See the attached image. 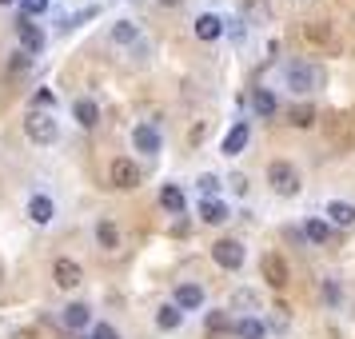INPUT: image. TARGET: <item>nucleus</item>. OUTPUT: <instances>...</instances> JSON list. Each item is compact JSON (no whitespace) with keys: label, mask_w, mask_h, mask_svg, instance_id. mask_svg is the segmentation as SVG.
<instances>
[{"label":"nucleus","mask_w":355,"mask_h":339,"mask_svg":"<svg viewBox=\"0 0 355 339\" xmlns=\"http://www.w3.org/2000/svg\"><path fill=\"white\" fill-rule=\"evenodd\" d=\"M92 339H120V331H116L112 323L100 320V323H92Z\"/></svg>","instance_id":"7c9ffc66"},{"label":"nucleus","mask_w":355,"mask_h":339,"mask_svg":"<svg viewBox=\"0 0 355 339\" xmlns=\"http://www.w3.org/2000/svg\"><path fill=\"white\" fill-rule=\"evenodd\" d=\"M33 104H36V112H40V108H52V104H56V92H52V88H40L33 96Z\"/></svg>","instance_id":"2f4dec72"},{"label":"nucleus","mask_w":355,"mask_h":339,"mask_svg":"<svg viewBox=\"0 0 355 339\" xmlns=\"http://www.w3.org/2000/svg\"><path fill=\"white\" fill-rule=\"evenodd\" d=\"M72 120H76L80 128H96V124H100V108H96V100L80 96L76 104H72Z\"/></svg>","instance_id":"a211bd4d"},{"label":"nucleus","mask_w":355,"mask_h":339,"mask_svg":"<svg viewBox=\"0 0 355 339\" xmlns=\"http://www.w3.org/2000/svg\"><path fill=\"white\" fill-rule=\"evenodd\" d=\"M323 304H327V307H339V304H343V291H339V279H336V275H327V279H323Z\"/></svg>","instance_id":"a878e982"},{"label":"nucleus","mask_w":355,"mask_h":339,"mask_svg":"<svg viewBox=\"0 0 355 339\" xmlns=\"http://www.w3.org/2000/svg\"><path fill=\"white\" fill-rule=\"evenodd\" d=\"M160 208L164 211H188V195H184V188H180V184H164L160 188Z\"/></svg>","instance_id":"6ab92c4d"},{"label":"nucleus","mask_w":355,"mask_h":339,"mask_svg":"<svg viewBox=\"0 0 355 339\" xmlns=\"http://www.w3.org/2000/svg\"><path fill=\"white\" fill-rule=\"evenodd\" d=\"M204 299H208V295H204V288H200V284H192V279H188V284H176V291H172V304H176L180 311H200V307H204Z\"/></svg>","instance_id":"f8f14e48"},{"label":"nucleus","mask_w":355,"mask_h":339,"mask_svg":"<svg viewBox=\"0 0 355 339\" xmlns=\"http://www.w3.org/2000/svg\"><path fill=\"white\" fill-rule=\"evenodd\" d=\"M323 216H327L331 227H355V204L352 200H331V204L323 208Z\"/></svg>","instance_id":"2eb2a0df"},{"label":"nucleus","mask_w":355,"mask_h":339,"mask_svg":"<svg viewBox=\"0 0 355 339\" xmlns=\"http://www.w3.org/2000/svg\"><path fill=\"white\" fill-rule=\"evenodd\" d=\"M248 140H252V124H248V120H236V124L227 128V136H224V144H220V152L236 160L243 148H248Z\"/></svg>","instance_id":"9b49d317"},{"label":"nucleus","mask_w":355,"mask_h":339,"mask_svg":"<svg viewBox=\"0 0 355 339\" xmlns=\"http://www.w3.org/2000/svg\"><path fill=\"white\" fill-rule=\"evenodd\" d=\"M304 36L311 40V44H327V40H331L327 24H315V20H311V24H304Z\"/></svg>","instance_id":"c85d7f7f"},{"label":"nucleus","mask_w":355,"mask_h":339,"mask_svg":"<svg viewBox=\"0 0 355 339\" xmlns=\"http://www.w3.org/2000/svg\"><path fill=\"white\" fill-rule=\"evenodd\" d=\"M20 12L33 20V17H44L49 12V0H20Z\"/></svg>","instance_id":"c756f323"},{"label":"nucleus","mask_w":355,"mask_h":339,"mask_svg":"<svg viewBox=\"0 0 355 339\" xmlns=\"http://www.w3.org/2000/svg\"><path fill=\"white\" fill-rule=\"evenodd\" d=\"M8 4H17V0H0V8H8Z\"/></svg>","instance_id":"72a5a7b5"},{"label":"nucleus","mask_w":355,"mask_h":339,"mask_svg":"<svg viewBox=\"0 0 355 339\" xmlns=\"http://www.w3.org/2000/svg\"><path fill=\"white\" fill-rule=\"evenodd\" d=\"M0 279H4V263H0Z\"/></svg>","instance_id":"f704fd0d"},{"label":"nucleus","mask_w":355,"mask_h":339,"mask_svg":"<svg viewBox=\"0 0 355 339\" xmlns=\"http://www.w3.org/2000/svg\"><path fill=\"white\" fill-rule=\"evenodd\" d=\"M304 240H307V243H327V240H331V224L311 216V220L304 224Z\"/></svg>","instance_id":"4be33fe9"},{"label":"nucleus","mask_w":355,"mask_h":339,"mask_svg":"<svg viewBox=\"0 0 355 339\" xmlns=\"http://www.w3.org/2000/svg\"><path fill=\"white\" fill-rule=\"evenodd\" d=\"M80 279H84V272H80V263H76V259L60 256L56 263H52V284H56V288L72 291V288H80Z\"/></svg>","instance_id":"6e6552de"},{"label":"nucleus","mask_w":355,"mask_h":339,"mask_svg":"<svg viewBox=\"0 0 355 339\" xmlns=\"http://www.w3.org/2000/svg\"><path fill=\"white\" fill-rule=\"evenodd\" d=\"M279 76H284V88H288L291 96H307V92H315V84H320V72L315 64H307V60H284L279 68Z\"/></svg>","instance_id":"f257e3e1"},{"label":"nucleus","mask_w":355,"mask_h":339,"mask_svg":"<svg viewBox=\"0 0 355 339\" xmlns=\"http://www.w3.org/2000/svg\"><path fill=\"white\" fill-rule=\"evenodd\" d=\"M17 36H20V52H28V56H40V52H44V33H40V24H33L28 17H20Z\"/></svg>","instance_id":"9d476101"},{"label":"nucleus","mask_w":355,"mask_h":339,"mask_svg":"<svg viewBox=\"0 0 355 339\" xmlns=\"http://www.w3.org/2000/svg\"><path fill=\"white\" fill-rule=\"evenodd\" d=\"M208 327H211V331H216V327H227V315H224V311H220V315H211Z\"/></svg>","instance_id":"473e14b6"},{"label":"nucleus","mask_w":355,"mask_h":339,"mask_svg":"<svg viewBox=\"0 0 355 339\" xmlns=\"http://www.w3.org/2000/svg\"><path fill=\"white\" fill-rule=\"evenodd\" d=\"M108 36H112V44H132L140 36V28H136V20H116Z\"/></svg>","instance_id":"b1692460"},{"label":"nucleus","mask_w":355,"mask_h":339,"mask_svg":"<svg viewBox=\"0 0 355 339\" xmlns=\"http://www.w3.org/2000/svg\"><path fill=\"white\" fill-rule=\"evenodd\" d=\"M28 220H33L36 227H44V224H52V216H56V204H52V195H44V192H33L28 195Z\"/></svg>","instance_id":"4468645a"},{"label":"nucleus","mask_w":355,"mask_h":339,"mask_svg":"<svg viewBox=\"0 0 355 339\" xmlns=\"http://www.w3.org/2000/svg\"><path fill=\"white\" fill-rule=\"evenodd\" d=\"M96 240H100L104 252H116V247H120V232H116L112 220H96Z\"/></svg>","instance_id":"5701e85b"},{"label":"nucleus","mask_w":355,"mask_h":339,"mask_svg":"<svg viewBox=\"0 0 355 339\" xmlns=\"http://www.w3.org/2000/svg\"><path fill=\"white\" fill-rule=\"evenodd\" d=\"M132 148H136L140 156H160V152H164V132H160V124L140 120V124L132 128Z\"/></svg>","instance_id":"20e7f679"},{"label":"nucleus","mask_w":355,"mask_h":339,"mask_svg":"<svg viewBox=\"0 0 355 339\" xmlns=\"http://www.w3.org/2000/svg\"><path fill=\"white\" fill-rule=\"evenodd\" d=\"M211 259H216V268H224V272H240L248 252H243L240 240H216L211 243Z\"/></svg>","instance_id":"39448f33"},{"label":"nucleus","mask_w":355,"mask_h":339,"mask_svg":"<svg viewBox=\"0 0 355 339\" xmlns=\"http://www.w3.org/2000/svg\"><path fill=\"white\" fill-rule=\"evenodd\" d=\"M180 323H184V311H180L176 304H160L156 307V327H160V331H176Z\"/></svg>","instance_id":"412c9836"},{"label":"nucleus","mask_w":355,"mask_h":339,"mask_svg":"<svg viewBox=\"0 0 355 339\" xmlns=\"http://www.w3.org/2000/svg\"><path fill=\"white\" fill-rule=\"evenodd\" d=\"M232 331H236L240 339H263V336H268V327H263L259 315H243V320H236V323H232Z\"/></svg>","instance_id":"aec40b11"},{"label":"nucleus","mask_w":355,"mask_h":339,"mask_svg":"<svg viewBox=\"0 0 355 339\" xmlns=\"http://www.w3.org/2000/svg\"><path fill=\"white\" fill-rule=\"evenodd\" d=\"M252 112H256L259 120H272V116L279 112V100H275L272 88H252Z\"/></svg>","instance_id":"f3484780"},{"label":"nucleus","mask_w":355,"mask_h":339,"mask_svg":"<svg viewBox=\"0 0 355 339\" xmlns=\"http://www.w3.org/2000/svg\"><path fill=\"white\" fill-rule=\"evenodd\" d=\"M108 184H112V188H120V192L136 188V184H140V164H136V160H124V156H116V160L108 164Z\"/></svg>","instance_id":"423d86ee"},{"label":"nucleus","mask_w":355,"mask_h":339,"mask_svg":"<svg viewBox=\"0 0 355 339\" xmlns=\"http://www.w3.org/2000/svg\"><path fill=\"white\" fill-rule=\"evenodd\" d=\"M28 68H33V56H28V52H12V60H8V76L17 80V76H24Z\"/></svg>","instance_id":"bb28decb"},{"label":"nucleus","mask_w":355,"mask_h":339,"mask_svg":"<svg viewBox=\"0 0 355 339\" xmlns=\"http://www.w3.org/2000/svg\"><path fill=\"white\" fill-rule=\"evenodd\" d=\"M24 132H28V140H33V144H56V140H60V120L33 108L28 120H24Z\"/></svg>","instance_id":"7ed1b4c3"},{"label":"nucleus","mask_w":355,"mask_h":339,"mask_svg":"<svg viewBox=\"0 0 355 339\" xmlns=\"http://www.w3.org/2000/svg\"><path fill=\"white\" fill-rule=\"evenodd\" d=\"M192 33H196V40L211 44V40H220V36L227 33V24H224V17H216V12H200V17L192 20Z\"/></svg>","instance_id":"1a4fd4ad"},{"label":"nucleus","mask_w":355,"mask_h":339,"mask_svg":"<svg viewBox=\"0 0 355 339\" xmlns=\"http://www.w3.org/2000/svg\"><path fill=\"white\" fill-rule=\"evenodd\" d=\"M196 211H200V220H204V224H216V227L232 220V204H227L224 195H216V200H200Z\"/></svg>","instance_id":"ddd939ff"},{"label":"nucleus","mask_w":355,"mask_h":339,"mask_svg":"<svg viewBox=\"0 0 355 339\" xmlns=\"http://www.w3.org/2000/svg\"><path fill=\"white\" fill-rule=\"evenodd\" d=\"M60 323H64L68 331H84V327H92V307L88 304H68L60 311Z\"/></svg>","instance_id":"dca6fc26"},{"label":"nucleus","mask_w":355,"mask_h":339,"mask_svg":"<svg viewBox=\"0 0 355 339\" xmlns=\"http://www.w3.org/2000/svg\"><path fill=\"white\" fill-rule=\"evenodd\" d=\"M220 184H224V180L216 176V172H204V176L196 180V188L204 192V200H216V195H220Z\"/></svg>","instance_id":"393cba45"},{"label":"nucleus","mask_w":355,"mask_h":339,"mask_svg":"<svg viewBox=\"0 0 355 339\" xmlns=\"http://www.w3.org/2000/svg\"><path fill=\"white\" fill-rule=\"evenodd\" d=\"M291 124H295V128H307V124H315V108H311V104H300V108H291Z\"/></svg>","instance_id":"cd10ccee"},{"label":"nucleus","mask_w":355,"mask_h":339,"mask_svg":"<svg viewBox=\"0 0 355 339\" xmlns=\"http://www.w3.org/2000/svg\"><path fill=\"white\" fill-rule=\"evenodd\" d=\"M268 188H272L275 195H300V188H304V180H300V168L288 160H272L268 164Z\"/></svg>","instance_id":"f03ea898"},{"label":"nucleus","mask_w":355,"mask_h":339,"mask_svg":"<svg viewBox=\"0 0 355 339\" xmlns=\"http://www.w3.org/2000/svg\"><path fill=\"white\" fill-rule=\"evenodd\" d=\"M259 275H263V284L275 291L288 288V259L279 256V252H268V256L259 259Z\"/></svg>","instance_id":"0eeeda50"}]
</instances>
